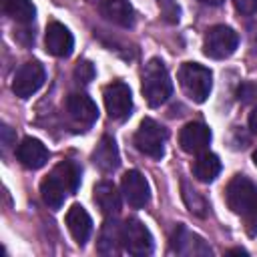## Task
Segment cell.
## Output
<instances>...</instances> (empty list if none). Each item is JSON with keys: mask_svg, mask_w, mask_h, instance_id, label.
Masks as SVG:
<instances>
[{"mask_svg": "<svg viewBox=\"0 0 257 257\" xmlns=\"http://www.w3.org/2000/svg\"><path fill=\"white\" fill-rule=\"evenodd\" d=\"M225 199L229 209L241 217L247 233L257 235V187L243 175H235L225 191Z\"/></svg>", "mask_w": 257, "mask_h": 257, "instance_id": "1", "label": "cell"}, {"mask_svg": "<svg viewBox=\"0 0 257 257\" xmlns=\"http://www.w3.org/2000/svg\"><path fill=\"white\" fill-rule=\"evenodd\" d=\"M141 90L149 106H161L173 92V82L161 58H151L141 76Z\"/></svg>", "mask_w": 257, "mask_h": 257, "instance_id": "2", "label": "cell"}, {"mask_svg": "<svg viewBox=\"0 0 257 257\" xmlns=\"http://www.w3.org/2000/svg\"><path fill=\"white\" fill-rule=\"evenodd\" d=\"M179 84L193 102H205L213 88V74L199 62H185L179 68Z\"/></svg>", "mask_w": 257, "mask_h": 257, "instance_id": "3", "label": "cell"}, {"mask_svg": "<svg viewBox=\"0 0 257 257\" xmlns=\"http://www.w3.org/2000/svg\"><path fill=\"white\" fill-rule=\"evenodd\" d=\"M167 143V128L153 118H143L137 133H135V147L153 159H161L165 155Z\"/></svg>", "mask_w": 257, "mask_h": 257, "instance_id": "4", "label": "cell"}, {"mask_svg": "<svg viewBox=\"0 0 257 257\" xmlns=\"http://www.w3.org/2000/svg\"><path fill=\"white\" fill-rule=\"evenodd\" d=\"M237 44H239V34L231 26L217 24V26H211L207 30L205 42H203V52L209 58L223 60V58H229L235 52Z\"/></svg>", "mask_w": 257, "mask_h": 257, "instance_id": "5", "label": "cell"}, {"mask_svg": "<svg viewBox=\"0 0 257 257\" xmlns=\"http://www.w3.org/2000/svg\"><path fill=\"white\" fill-rule=\"evenodd\" d=\"M122 249L128 255H137V257H145L153 253V235L135 217L122 223Z\"/></svg>", "mask_w": 257, "mask_h": 257, "instance_id": "6", "label": "cell"}, {"mask_svg": "<svg viewBox=\"0 0 257 257\" xmlns=\"http://www.w3.org/2000/svg\"><path fill=\"white\" fill-rule=\"evenodd\" d=\"M102 98H104V106H106V112H108L110 118L124 120V118L131 116L133 94H131L128 84H124L120 80H114V82L106 84L104 92H102Z\"/></svg>", "mask_w": 257, "mask_h": 257, "instance_id": "7", "label": "cell"}, {"mask_svg": "<svg viewBox=\"0 0 257 257\" xmlns=\"http://www.w3.org/2000/svg\"><path fill=\"white\" fill-rule=\"evenodd\" d=\"M42 84H44V68L36 60L24 62L12 78V90L18 98H30Z\"/></svg>", "mask_w": 257, "mask_h": 257, "instance_id": "8", "label": "cell"}, {"mask_svg": "<svg viewBox=\"0 0 257 257\" xmlns=\"http://www.w3.org/2000/svg\"><path fill=\"white\" fill-rule=\"evenodd\" d=\"M120 191H122L124 201L133 209H143L151 201V187L141 171H135V169L126 171L120 181Z\"/></svg>", "mask_w": 257, "mask_h": 257, "instance_id": "9", "label": "cell"}, {"mask_svg": "<svg viewBox=\"0 0 257 257\" xmlns=\"http://www.w3.org/2000/svg\"><path fill=\"white\" fill-rule=\"evenodd\" d=\"M171 249L177 255H211L213 249L205 243L203 237L189 231L185 225H179L171 237Z\"/></svg>", "mask_w": 257, "mask_h": 257, "instance_id": "10", "label": "cell"}, {"mask_svg": "<svg viewBox=\"0 0 257 257\" xmlns=\"http://www.w3.org/2000/svg\"><path fill=\"white\" fill-rule=\"evenodd\" d=\"M44 44L48 54L56 56V58H66L72 54L74 48V38L70 34V30L60 24V22H50L46 26V34H44Z\"/></svg>", "mask_w": 257, "mask_h": 257, "instance_id": "11", "label": "cell"}, {"mask_svg": "<svg viewBox=\"0 0 257 257\" xmlns=\"http://www.w3.org/2000/svg\"><path fill=\"white\" fill-rule=\"evenodd\" d=\"M209 143H211V131L203 122H197V120L187 122L179 133V145L185 153L199 155V153L207 151Z\"/></svg>", "mask_w": 257, "mask_h": 257, "instance_id": "12", "label": "cell"}, {"mask_svg": "<svg viewBox=\"0 0 257 257\" xmlns=\"http://www.w3.org/2000/svg\"><path fill=\"white\" fill-rule=\"evenodd\" d=\"M66 110L72 120L80 124H92L98 118V108L94 100L84 92H74L66 98Z\"/></svg>", "mask_w": 257, "mask_h": 257, "instance_id": "13", "label": "cell"}, {"mask_svg": "<svg viewBox=\"0 0 257 257\" xmlns=\"http://www.w3.org/2000/svg\"><path fill=\"white\" fill-rule=\"evenodd\" d=\"M16 157L18 161L26 167V169H40L46 165L48 161V149L38 141V139H32V137H26L22 139V143L18 145L16 149Z\"/></svg>", "mask_w": 257, "mask_h": 257, "instance_id": "14", "label": "cell"}, {"mask_svg": "<svg viewBox=\"0 0 257 257\" xmlns=\"http://www.w3.org/2000/svg\"><path fill=\"white\" fill-rule=\"evenodd\" d=\"M66 227L70 231V235L74 237V241L78 245H84L92 233V219L86 213V209L78 203H74L68 211H66Z\"/></svg>", "mask_w": 257, "mask_h": 257, "instance_id": "15", "label": "cell"}, {"mask_svg": "<svg viewBox=\"0 0 257 257\" xmlns=\"http://www.w3.org/2000/svg\"><path fill=\"white\" fill-rule=\"evenodd\" d=\"M96 249L98 253L102 255H116L120 253L122 249V225L108 217L100 229V235H98V243H96Z\"/></svg>", "mask_w": 257, "mask_h": 257, "instance_id": "16", "label": "cell"}, {"mask_svg": "<svg viewBox=\"0 0 257 257\" xmlns=\"http://www.w3.org/2000/svg\"><path fill=\"white\" fill-rule=\"evenodd\" d=\"M98 10L108 22L116 26L131 28L135 24V10L128 4V0H102Z\"/></svg>", "mask_w": 257, "mask_h": 257, "instance_id": "17", "label": "cell"}, {"mask_svg": "<svg viewBox=\"0 0 257 257\" xmlns=\"http://www.w3.org/2000/svg\"><path fill=\"white\" fill-rule=\"evenodd\" d=\"M92 163L102 171V173H112L120 165V155L116 149V143L112 137H102L100 143L96 145L92 153Z\"/></svg>", "mask_w": 257, "mask_h": 257, "instance_id": "18", "label": "cell"}, {"mask_svg": "<svg viewBox=\"0 0 257 257\" xmlns=\"http://www.w3.org/2000/svg\"><path fill=\"white\" fill-rule=\"evenodd\" d=\"M94 203L106 217H116L120 211V193L116 191L114 183L100 181L94 185Z\"/></svg>", "mask_w": 257, "mask_h": 257, "instance_id": "19", "label": "cell"}, {"mask_svg": "<svg viewBox=\"0 0 257 257\" xmlns=\"http://www.w3.org/2000/svg\"><path fill=\"white\" fill-rule=\"evenodd\" d=\"M221 173V161L215 153H199L193 161V175L201 183H213Z\"/></svg>", "mask_w": 257, "mask_h": 257, "instance_id": "20", "label": "cell"}, {"mask_svg": "<svg viewBox=\"0 0 257 257\" xmlns=\"http://www.w3.org/2000/svg\"><path fill=\"white\" fill-rule=\"evenodd\" d=\"M50 175H52V177L66 189L68 195H72V193L78 189V183H80V171L76 169L74 163H70V161H62V163H58V165L52 169Z\"/></svg>", "mask_w": 257, "mask_h": 257, "instance_id": "21", "label": "cell"}, {"mask_svg": "<svg viewBox=\"0 0 257 257\" xmlns=\"http://www.w3.org/2000/svg\"><path fill=\"white\" fill-rule=\"evenodd\" d=\"M40 195H42V201L50 207V209H60L62 203H64V197L68 195L66 189L52 177L48 175L46 179H42L40 183Z\"/></svg>", "mask_w": 257, "mask_h": 257, "instance_id": "22", "label": "cell"}, {"mask_svg": "<svg viewBox=\"0 0 257 257\" xmlns=\"http://www.w3.org/2000/svg\"><path fill=\"white\" fill-rule=\"evenodd\" d=\"M4 10L12 20H16L20 24H28L36 16V8L30 0H6Z\"/></svg>", "mask_w": 257, "mask_h": 257, "instance_id": "23", "label": "cell"}, {"mask_svg": "<svg viewBox=\"0 0 257 257\" xmlns=\"http://www.w3.org/2000/svg\"><path fill=\"white\" fill-rule=\"evenodd\" d=\"M181 189H183V201H185V205L189 207V211L195 213V215H199V217H205V215H207V209H209L205 197H203L199 191H195L187 181L181 183Z\"/></svg>", "mask_w": 257, "mask_h": 257, "instance_id": "24", "label": "cell"}, {"mask_svg": "<svg viewBox=\"0 0 257 257\" xmlns=\"http://www.w3.org/2000/svg\"><path fill=\"white\" fill-rule=\"evenodd\" d=\"M74 78H76L78 82H82V84H88V82L94 78V66H92L88 60L78 62L76 68H74Z\"/></svg>", "mask_w": 257, "mask_h": 257, "instance_id": "25", "label": "cell"}, {"mask_svg": "<svg viewBox=\"0 0 257 257\" xmlns=\"http://www.w3.org/2000/svg\"><path fill=\"white\" fill-rule=\"evenodd\" d=\"M157 4L161 6L163 16H165L169 22H177V20H179V6H177L175 0H157Z\"/></svg>", "mask_w": 257, "mask_h": 257, "instance_id": "26", "label": "cell"}, {"mask_svg": "<svg viewBox=\"0 0 257 257\" xmlns=\"http://www.w3.org/2000/svg\"><path fill=\"white\" fill-rule=\"evenodd\" d=\"M237 98L241 102H251L257 98V84L255 82H243L237 90Z\"/></svg>", "mask_w": 257, "mask_h": 257, "instance_id": "27", "label": "cell"}, {"mask_svg": "<svg viewBox=\"0 0 257 257\" xmlns=\"http://www.w3.org/2000/svg\"><path fill=\"white\" fill-rule=\"evenodd\" d=\"M233 4L243 16H251L257 12V0H233Z\"/></svg>", "mask_w": 257, "mask_h": 257, "instance_id": "28", "label": "cell"}, {"mask_svg": "<svg viewBox=\"0 0 257 257\" xmlns=\"http://www.w3.org/2000/svg\"><path fill=\"white\" fill-rule=\"evenodd\" d=\"M0 135H2V147H4V149H10V147L14 145V141H16V135H14V131H12L10 126L2 124V128H0Z\"/></svg>", "mask_w": 257, "mask_h": 257, "instance_id": "29", "label": "cell"}, {"mask_svg": "<svg viewBox=\"0 0 257 257\" xmlns=\"http://www.w3.org/2000/svg\"><path fill=\"white\" fill-rule=\"evenodd\" d=\"M249 128L257 135V104H255V108H253L251 114H249Z\"/></svg>", "mask_w": 257, "mask_h": 257, "instance_id": "30", "label": "cell"}, {"mask_svg": "<svg viewBox=\"0 0 257 257\" xmlns=\"http://www.w3.org/2000/svg\"><path fill=\"white\" fill-rule=\"evenodd\" d=\"M227 255H247V251H245V249H241V247H235V249H229V251H227Z\"/></svg>", "mask_w": 257, "mask_h": 257, "instance_id": "31", "label": "cell"}, {"mask_svg": "<svg viewBox=\"0 0 257 257\" xmlns=\"http://www.w3.org/2000/svg\"><path fill=\"white\" fill-rule=\"evenodd\" d=\"M199 2H203V4H207V6H221L225 0H199Z\"/></svg>", "mask_w": 257, "mask_h": 257, "instance_id": "32", "label": "cell"}, {"mask_svg": "<svg viewBox=\"0 0 257 257\" xmlns=\"http://www.w3.org/2000/svg\"><path fill=\"white\" fill-rule=\"evenodd\" d=\"M253 163H255V167H257V149H255V153H253Z\"/></svg>", "mask_w": 257, "mask_h": 257, "instance_id": "33", "label": "cell"}]
</instances>
